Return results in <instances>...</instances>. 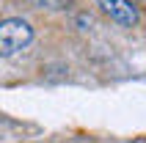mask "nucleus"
<instances>
[{"label": "nucleus", "mask_w": 146, "mask_h": 143, "mask_svg": "<svg viewBox=\"0 0 146 143\" xmlns=\"http://www.w3.org/2000/svg\"><path fill=\"white\" fill-rule=\"evenodd\" d=\"M31 41H33L31 22L17 19V17H11V19H0V58H8V55L22 52Z\"/></svg>", "instance_id": "1"}, {"label": "nucleus", "mask_w": 146, "mask_h": 143, "mask_svg": "<svg viewBox=\"0 0 146 143\" xmlns=\"http://www.w3.org/2000/svg\"><path fill=\"white\" fill-rule=\"evenodd\" d=\"M39 6H47V8H61V6H66V0H39Z\"/></svg>", "instance_id": "3"}, {"label": "nucleus", "mask_w": 146, "mask_h": 143, "mask_svg": "<svg viewBox=\"0 0 146 143\" xmlns=\"http://www.w3.org/2000/svg\"><path fill=\"white\" fill-rule=\"evenodd\" d=\"M99 6H102V11L113 22L124 25V28H130V25L138 22V8L132 6L130 0H99Z\"/></svg>", "instance_id": "2"}]
</instances>
